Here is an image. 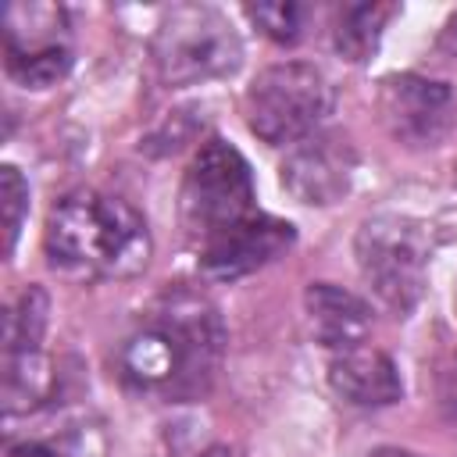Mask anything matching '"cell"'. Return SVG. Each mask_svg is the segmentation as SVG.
<instances>
[{"label":"cell","mask_w":457,"mask_h":457,"mask_svg":"<svg viewBox=\"0 0 457 457\" xmlns=\"http://www.w3.org/2000/svg\"><path fill=\"white\" fill-rule=\"evenodd\" d=\"M225 325L218 307L193 293H164L121 343V378L164 400H200L221 368Z\"/></svg>","instance_id":"6da1fadb"},{"label":"cell","mask_w":457,"mask_h":457,"mask_svg":"<svg viewBox=\"0 0 457 457\" xmlns=\"http://www.w3.org/2000/svg\"><path fill=\"white\" fill-rule=\"evenodd\" d=\"M46 257L71 278H129L150 261V232L132 204L79 189L46 218Z\"/></svg>","instance_id":"7a4b0ae2"},{"label":"cell","mask_w":457,"mask_h":457,"mask_svg":"<svg viewBox=\"0 0 457 457\" xmlns=\"http://www.w3.org/2000/svg\"><path fill=\"white\" fill-rule=\"evenodd\" d=\"M154 61L168 86H196L232 75L243 61V43L218 7L175 4L157 25Z\"/></svg>","instance_id":"3957f363"},{"label":"cell","mask_w":457,"mask_h":457,"mask_svg":"<svg viewBox=\"0 0 457 457\" xmlns=\"http://www.w3.org/2000/svg\"><path fill=\"white\" fill-rule=\"evenodd\" d=\"M243 111L250 132L261 136L264 143L271 146L300 143L311 132H318V125L332 111V86L314 64L303 61L271 64L250 82L243 96Z\"/></svg>","instance_id":"277c9868"},{"label":"cell","mask_w":457,"mask_h":457,"mask_svg":"<svg viewBox=\"0 0 457 457\" xmlns=\"http://www.w3.org/2000/svg\"><path fill=\"white\" fill-rule=\"evenodd\" d=\"M179 211L186 232L204 246L218 232L232 228L236 221L253 214V175L246 157L225 143V139H207L193 164L186 168L182 193H179Z\"/></svg>","instance_id":"5b68a950"},{"label":"cell","mask_w":457,"mask_h":457,"mask_svg":"<svg viewBox=\"0 0 457 457\" xmlns=\"http://www.w3.org/2000/svg\"><path fill=\"white\" fill-rule=\"evenodd\" d=\"M357 264L364 282L375 289V296L396 311L411 314L425 289V268H428V243L421 225L400 218V214H375L357 228Z\"/></svg>","instance_id":"8992f818"},{"label":"cell","mask_w":457,"mask_h":457,"mask_svg":"<svg viewBox=\"0 0 457 457\" xmlns=\"http://www.w3.org/2000/svg\"><path fill=\"white\" fill-rule=\"evenodd\" d=\"M4 68L25 89H46L71 68L68 14L54 4H11L4 11Z\"/></svg>","instance_id":"52a82bcc"},{"label":"cell","mask_w":457,"mask_h":457,"mask_svg":"<svg viewBox=\"0 0 457 457\" xmlns=\"http://www.w3.org/2000/svg\"><path fill=\"white\" fill-rule=\"evenodd\" d=\"M378 114L389 136L411 150L439 146L457 125V100L450 86L421 75H389L378 89Z\"/></svg>","instance_id":"ba28073f"},{"label":"cell","mask_w":457,"mask_h":457,"mask_svg":"<svg viewBox=\"0 0 457 457\" xmlns=\"http://www.w3.org/2000/svg\"><path fill=\"white\" fill-rule=\"evenodd\" d=\"M46 311H50L46 293L39 286H29L4 318V407H7V414L25 411L43 393Z\"/></svg>","instance_id":"9c48e42d"},{"label":"cell","mask_w":457,"mask_h":457,"mask_svg":"<svg viewBox=\"0 0 457 457\" xmlns=\"http://www.w3.org/2000/svg\"><path fill=\"white\" fill-rule=\"evenodd\" d=\"M357 168V150L346 132L318 129L307 139L293 143L282 161V186L300 204H336L346 196Z\"/></svg>","instance_id":"30bf717a"},{"label":"cell","mask_w":457,"mask_h":457,"mask_svg":"<svg viewBox=\"0 0 457 457\" xmlns=\"http://www.w3.org/2000/svg\"><path fill=\"white\" fill-rule=\"evenodd\" d=\"M293 239H296V232L289 221L253 211L250 218H243L232 228L207 239L200 246V264L211 278L232 282V278H243V275L271 264L275 257H282L293 246Z\"/></svg>","instance_id":"8fae6325"},{"label":"cell","mask_w":457,"mask_h":457,"mask_svg":"<svg viewBox=\"0 0 457 457\" xmlns=\"http://www.w3.org/2000/svg\"><path fill=\"white\" fill-rule=\"evenodd\" d=\"M328 382L353 407H389L403 396V382L393 357L368 346L339 350L328 364Z\"/></svg>","instance_id":"7c38bea8"},{"label":"cell","mask_w":457,"mask_h":457,"mask_svg":"<svg viewBox=\"0 0 457 457\" xmlns=\"http://www.w3.org/2000/svg\"><path fill=\"white\" fill-rule=\"evenodd\" d=\"M303 307H307V321L314 328V339L328 350H353L364 343V336L371 332V307L332 282H311L303 293Z\"/></svg>","instance_id":"4fadbf2b"},{"label":"cell","mask_w":457,"mask_h":457,"mask_svg":"<svg viewBox=\"0 0 457 457\" xmlns=\"http://www.w3.org/2000/svg\"><path fill=\"white\" fill-rule=\"evenodd\" d=\"M396 11V4H343L332 18V46L346 61H368L378 50L382 29Z\"/></svg>","instance_id":"5bb4252c"},{"label":"cell","mask_w":457,"mask_h":457,"mask_svg":"<svg viewBox=\"0 0 457 457\" xmlns=\"http://www.w3.org/2000/svg\"><path fill=\"white\" fill-rule=\"evenodd\" d=\"M246 18L275 43H296L307 32L311 7L296 0H278V4H246Z\"/></svg>","instance_id":"9a60e30c"},{"label":"cell","mask_w":457,"mask_h":457,"mask_svg":"<svg viewBox=\"0 0 457 457\" xmlns=\"http://www.w3.org/2000/svg\"><path fill=\"white\" fill-rule=\"evenodd\" d=\"M0 207H4V253H11L29 211V182L14 164L0 168Z\"/></svg>","instance_id":"2e32d148"},{"label":"cell","mask_w":457,"mask_h":457,"mask_svg":"<svg viewBox=\"0 0 457 457\" xmlns=\"http://www.w3.org/2000/svg\"><path fill=\"white\" fill-rule=\"evenodd\" d=\"M439 407H443L446 421L457 425V361H450L439 375Z\"/></svg>","instance_id":"e0dca14e"},{"label":"cell","mask_w":457,"mask_h":457,"mask_svg":"<svg viewBox=\"0 0 457 457\" xmlns=\"http://www.w3.org/2000/svg\"><path fill=\"white\" fill-rule=\"evenodd\" d=\"M7 457H64V453L54 450V446H46V443H21V446H14Z\"/></svg>","instance_id":"ac0fdd59"},{"label":"cell","mask_w":457,"mask_h":457,"mask_svg":"<svg viewBox=\"0 0 457 457\" xmlns=\"http://www.w3.org/2000/svg\"><path fill=\"white\" fill-rule=\"evenodd\" d=\"M439 46L457 61V11L450 14V21H446V29H443V36H439Z\"/></svg>","instance_id":"d6986e66"},{"label":"cell","mask_w":457,"mask_h":457,"mask_svg":"<svg viewBox=\"0 0 457 457\" xmlns=\"http://www.w3.org/2000/svg\"><path fill=\"white\" fill-rule=\"evenodd\" d=\"M368 457H418V453H411V450H400V446H378V450H371Z\"/></svg>","instance_id":"ffe728a7"},{"label":"cell","mask_w":457,"mask_h":457,"mask_svg":"<svg viewBox=\"0 0 457 457\" xmlns=\"http://www.w3.org/2000/svg\"><path fill=\"white\" fill-rule=\"evenodd\" d=\"M200 457H239V453H232L228 446H211V450H204Z\"/></svg>","instance_id":"44dd1931"}]
</instances>
